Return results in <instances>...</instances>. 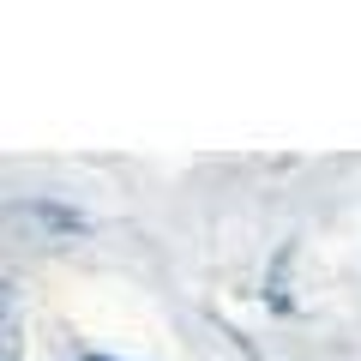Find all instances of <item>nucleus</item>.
<instances>
[{
  "instance_id": "f257e3e1",
  "label": "nucleus",
  "mask_w": 361,
  "mask_h": 361,
  "mask_svg": "<svg viewBox=\"0 0 361 361\" xmlns=\"http://www.w3.org/2000/svg\"><path fill=\"white\" fill-rule=\"evenodd\" d=\"M85 361H115V355H85Z\"/></svg>"
},
{
  "instance_id": "f03ea898",
  "label": "nucleus",
  "mask_w": 361,
  "mask_h": 361,
  "mask_svg": "<svg viewBox=\"0 0 361 361\" xmlns=\"http://www.w3.org/2000/svg\"><path fill=\"white\" fill-rule=\"evenodd\" d=\"M6 361H13V355H6Z\"/></svg>"
}]
</instances>
